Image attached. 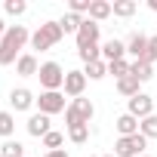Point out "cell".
Returning a JSON list of instances; mask_svg holds the SVG:
<instances>
[{"mask_svg":"<svg viewBox=\"0 0 157 157\" xmlns=\"http://www.w3.org/2000/svg\"><path fill=\"white\" fill-rule=\"evenodd\" d=\"M28 40H31V34H28L25 25H10L6 34H3V40H0V65H13V62H19Z\"/></svg>","mask_w":157,"mask_h":157,"instance_id":"obj_1","label":"cell"},{"mask_svg":"<svg viewBox=\"0 0 157 157\" xmlns=\"http://www.w3.org/2000/svg\"><path fill=\"white\" fill-rule=\"evenodd\" d=\"M62 37H65V31H62L59 22H43V25L31 34V49H40V52H43V49H52Z\"/></svg>","mask_w":157,"mask_h":157,"instance_id":"obj_2","label":"cell"},{"mask_svg":"<svg viewBox=\"0 0 157 157\" xmlns=\"http://www.w3.org/2000/svg\"><path fill=\"white\" fill-rule=\"evenodd\" d=\"M37 77H40L43 93H62V86H65V71H62L59 62H43Z\"/></svg>","mask_w":157,"mask_h":157,"instance_id":"obj_3","label":"cell"},{"mask_svg":"<svg viewBox=\"0 0 157 157\" xmlns=\"http://www.w3.org/2000/svg\"><path fill=\"white\" fill-rule=\"evenodd\" d=\"M148 148V139L139 132V136H126V139H117L114 142V157H142Z\"/></svg>","mask_w":157,"mask_h":157,"instance_id":"obj_4","label":"cell"},{"mask_svg":"<svg viewBox=\"0 0 157 157\" xmlns=\"http://www.w3.org/2000/svg\"><path fill=\"white\" fill-rule=\"evenodd\" d=\"M126 114H132L136 120H145V117H151V114H154V99H151L148 93H139V96H132V99H129V108H126Z\"/></svg>","mask_w":157,"mask_h":157,"instance_id":"obj_5","label":"cell"},{"mask_svg":"<svg viewBox=\"0 0 157 157\" xmlns=\"http://www.w3.org/2000/svg\"><path fill=\"white\" fill-rule=\"evenodd\" d=\"M65 96H71V99H80L83 96V90H86V74L83 71H65Z\"/></svg>","mask_w":157,"mask_h":157,"instance_id":"obj_6","label":"cell"},{"mask_svg":"<svg viewBox=\"0 0 157 157\" xmlns=\"http://www.w3.org/2000/svg\"><path fill=\"white\" fill-rule=\"evenodd\" d=\"M37 108H40V114L52 117V114L65 111V96H62V93H40V99H37Z\"/></svg>","mask_w":157,"mask_h":157,"instance_id":"obj_7","label":"cell"},{"mask_svg":"<svg viewBox=\"0 0 157 157\" xmlns=\"http://www.w3.org/2000/svg\"><path fill=\"white\" fill-rule=\"evenodd\" d=\"M93 43H99V22H93V19H83L80 31H77V49L93 46Z\"/></svg>","mask_w":157,"mask_h":157,"instance_id":"obj_8","label":"cell"},{"mask_svg":"<svg viewBox=\"0 0 157 157\" xmlns=\"http://www.w3.org/2000/svg\"><path fill=\"white\" fill-rule=\"evenodd\" d=\"M10 105H13V111H31V108L37 105V99H34V93H31V90L19 86V90H13V93H10Z\"/></svg>","mask_w":157,"mask_h":157,"instance_id":"obj_9","label":"cell"},{"mask_svg":"<svg viewBox=\"0 0 157 157\" xmlns=\"http://www.w3.org/2000/svg\"><path fill=\"white\" fill-rule=\"evenodd\" d=\"M123 56H126V43L117 40V37H111V40L102 46V62H108V65H111V62H120Z\"/></svg>","mask_w":157,"mask_h":157,"instance_id":"obj_10","label":"cell"},{"mask_svg":"<svg viewBox=\"0 0 157 157\" xmlns=\"http://www.w3.org/2000/svg\"><path fill=\"white\" fill-rule=\"evenodd\" d=\"M25 126H28V136H34V139H43L46 132H52V129H49V117H46V114H40V111H37V114H31Z\"/></svg>","mask_w":157,"mask_h":157,"instance_id":"obj_11","label":"cell"},{"mask_svg":"<svg viewBox=\"0 0 157 157\" xmlns=\"http://www.w3.org/2000/svg\"><path fill=\"white\" fill-rule=\"evenodd\" d=\"M126 52L136 56V62H148V37L145 34H132L126 43Z\"/></svg>","mask_w":157,"mask_h":157,"instance_id":"obj_12","label":"cell"},{"mask_svg":"<svg viewBox=\"0 0 157 157\" xmlns=\"http://www.w3.org/2000/svg\"><path fill=\"white\" fill-rule=\"evenodd\" d=\"M114 126H117L120 139H126V136H139V126H142V120H136L132 114H120Z\"/></svg>","mask_w":157,"mask_h":157,"instance_id":"obj_13","label":"cell"},{"mask_svg":"<svg viewBox=\"0 0 157 157\" xmlns=\"http://www.w3.org/2000/svg\"><path fill=\"white\" fill-rule=\"evenodd\" d=\"M129 74L136 77L139 83H148L151 77H154V65H151V62H132V65H129Z\"/></svg>","mask_w":157,"mask_h":157,"instance_id":"obj_14","label":"cell"},{"mask_svg":"<svg viewBox=\"0 0 157 157\" xmlns=\"http://www.w3.org/2000/svg\"><path fill=\"white\" fill-rule=\"evenodd\" d=\"M16 71H19L22 77H31V74H37V71H40V65H37V59H34L31 52H22V59L16 62Z\"/></svg>","mask_w":157,"mask_h":157,"instance_id":"obj_15","label":"cell"},{"mask_svg":"<svg viewBox=\"0 0 157 157\" xmlns=\"http://www.w3.org/2000/svg\"><path fill=\"white\" fill-rule=\"evenodd\" d=\"M139 86H142V83L136 80L132 74H126L123 80H117V93H120V96H126V99H132V96H139V93H142Z\"/></svg>","mask_w":157,"mask_h":157,"instance_id":"obj_16","label":"cell"},{"mask_svg":"<svg viewBox=\"0 0 157 157\" xmlns=\"http://www.w3.org/2000/svg\"><path fill=\"white\" fill-rule=\"evenodd\" d=\"M108 16H111V3H108V0H93V6H90V16H86V19L102 22V19H108Z\"/></svg>","mask_w":157,"mask_h":157,"instance_id":"obj_17","label":"cell"},{"mask_svg":"<svg viewBox=\"0 0 157 157\" xmlns=\"http://www.w3.org/2000/svg\"><path fill=\"white\" fill-rule=\"evenodd\" d=\"M59 25H62V31H65V34H74V37H77V31H80V25H83V16H74V13H65Z\"/></svg>","mask_w":157,"mask_h":157,"instance_id":"obj_18","label":"cell"},{"mask_svg":"<svg viewBox=\"0 0 157 157\" xmlns=\"http://www.w3.org/2000/svg\"><path fill=\"white\" fill-rule=\"evenodd\" d=\"M71 105H74V108H77V114H80V120H83V123H86V126H90V120H93V114H96V108H93V102H90V99H83V96H80V99H74V102H71Z\"/></svg>","mask_w":157,"mask_h":157,"instance_id":"obj_19","label":"cell"},{"mask_svg":"<svg viewBox=\"0 0 157 157\" xmlns=\"http://www.w3.org/2000/svg\"><path fill=\"white\" fill-rule=\"evenodd\" d=\"M83 74H86V80H102V77L108 74V62H90L86 68H83Z\"/></svg>","mask_w":157,"mask_h":157,"instance_id":"obj_20","label":"cell"},{"mask_svg":"<svg viewBox=\"0 0 157 157\" xmlns=\"http://www.w3.org/2000/svg\"><path fill=\"white\" fill-rule=\"evenodd\" d=\"M13 132H16V117H13V111H0V136H3V139H13Z\"/></svg>","mask_w":157,"mask_h":157,"instance_id":"obj_21","label":"cell"},{"mask_svg":"<svg viewBox=\"0 0 157 157\" xmlns=\"http://www.w3.org/2000/svg\"><path fill=\"white\" fill-rule=\"evenodd\" d=\"M0 154L3 157H25V145L16 142V139H6L3 145H0Z\"/></svg>","mask_w":157,"mask_h":157,"instance_id":"obj_22","label":"cell"},{"mask_svg":"<svg viewBox=\"0 0 157 157\" xmlns=\"http://www.w3.org/2000/svg\"><path fill=\"white\" fill-rule=\"evenodd\" d=\"M111 13L120 19H129L136 13V0H117V3H111Z\"/></svg>","mask_w":157,"mask_h":157,"instance_id":"obj_23","label":"cell"},{"mask_svg":"<svg viewBox=\"0 0 157 157\" xmlns=\"http://www.w3.org/2000/svg\"><path fill=\"white\" fill-rule=\"evenodd\" d=\"M77 56L83 59V65H90V62H99V59H102V46H99V43H93V46H83V49H77Z\"/></svg>","mask_w":157,"mask_h":157,"instance_id":"obj_24","label":"cell"},{"mask_svg":"<svg viewBox=\"0 0 157 157\" xmlns=\"http://www.w3.org/2000/svg\"><path fill=\"white\" fill-rule=\"evenodd\" d=\"M139 132H142L145 139H157V114L145 117V120H142V126H139Z\"/></svg>","mask_w":157,"mask_h":157,"instance_id":"obj_25","label":"cell"},{"mask_svg":"<svg viewBox=\"0 0 157 157\" xmlns=\"http://www.w3.org/2000/svg\"><path fill=\"white\" fill-rule=\"evenodd\" d=\"M68 136H71L74 145H86L90 142V126H74V129H68Z\"/></svg>","mask_w":157,"mask_h":157,"instance_id":"obj_26","label":"cell"},{"mask_svg":"<svg viewBox=\"0 0 157 157\" xmlns=\"http://www.w3.org/2000/svg\"><path fill=\"white\" fill-rule=\"evenodd\" d=\"M108 74H114L117 80H123V77L129 74V62H126V59H120V62H111V65H108Z\"/></svg>","mask_w":157,"mask_h":157,"instance_id":"obj_27","label":"cell"},{"mask_svg":"<svg viewBox=\"0 0 157 157\" xmlns=\"http://www.w3.org/2000/svg\"><path fill=\"white\" fill-rule=\"evenodd\" d=\"M3 10H6V16H25L28 3H25V0H6V3H3Z\"/></svg>","mask_w":157,"mask_h":157,"instance_id":"obj_28","label":"cell"},{"mask_svg":"<svg viewBox=\"0 0 157 157\" xmlns=\"http://www.w3.org/2000/svg\"><path fill=\"white\" fill-rule=\"evenodd\" d=\"M65 123H68V129H74V126H86V123L80 120V114H77V108H74V105H68V108H65Z\"/></svg>","mask_w":157,"mask_h":157,"instance_id":"obj_29","label":"cell"},{"mask_svg":"<svg viewBox=\"0 0 157 157\" xmlns=\"http://www.w3.org/2000/svg\"><path fill=\"white\" fill-rule=\"evenodd\" d=\"M90 6H93V0H71L68 3V13H74V16H90Z\"/></svg>","mask_w":157,"mask_h":157,"instance_id":"obj_30","label":"cell"},{"mask_svg":"<svg viewBox=\"0 0 157 157\" xmlns=\"http://www.w3.org/2000/svg\"><path fill=\"white\" fill-rule=\"evenodd\" d=\"M62 142H65V136H62V132H56V129L43 136V145H46L49 151H59V148H62Z\"/></svg>","mask_w":157,"mask_h":157,"instance_id":"obj_31","label":"cell"},{"mask_svg":"<svg viewBox=\"0 0 157 157\" xmlns=\"http://www.w3.org/2000/svg\"><path fill=\"white\" fill-rule=\"evenodd\" d=\"M148 62H157V37H148Z\"/></svg>","mask_w":157,"mask_h":157,"instance_id":"obj_32","label":"cell"},{"mask_svg":"<svg viewBox=\"0 0 157 157\" xmlns=\"http://www.w3.org/2000/svg\"><path fill=\"white\" fill-rule=\"evenodd\" d=\"M46 157H68V151H65V148H59V151H46Z\"/></svg>","mask_w":157,"mask_h":157,"instance_id":"obj_33","label":"cell"},{"mask_svg":"<svg viewBox=\"0 0 157 157\" xmlns=\"http://www.w3.org/2000/svg\"><path fill=\"white\" fill-rule=\"evenodd\" d=\"M6 28H10V25H6L3 19H0V40H3V34H6Z\"/></svg>","mask_w":157,"mask_h":157,"instance_id":"obj_34","label":"cell"},{"mask_svg":"<svg viewBox=\"0 0 157 157\" xmlns=\"http://www.w3.org/2000/svg\"><path fill=\"white\" fill-rule=\"evenodd\" d=\"M148 6H151V10H154V13H157V0H148Z\"/></svg>","mask_w":157,"mask_h":157,"instance_id":"obj_35","label":"cell"},{"mask_svg":"<svg viewBox=\"0 0 157 157\" xmlns=\"http://www.w3.org/2000/svg\"><path fill=\"white\" fill-rule=\"evenodd\" d=\"M105 157H114V154H105Z\"/></svg>","mask_w":157,"mask_h":157,"instance_id":"obj_36","label":"cell"},{"mask_svg":"<svg viewBox=\"0 0 157 157\" xmlns=\"http://www.w3.org/2000/svg\"><path fill=\"white\" fill-rule=\"evenodd\" d=\"M142 157H151V154H142Z\"/></svg>","mask_w":157,"mask_h":157,"instance_id":"obj_37","label":"cell"},{"mask_svg":"<svg viewBox=\"0 0 157 157\" xmlns=\"http://www.w3.org/2000/svg\"><path fill=\"white\" fill-rule=\"evenodd\" d=\"M0 157H3V154H0Z\"/></svg>","mask_w":157,"mask_h":157,"instance_id":"obj_38","label":"cell"}]
</instances>
